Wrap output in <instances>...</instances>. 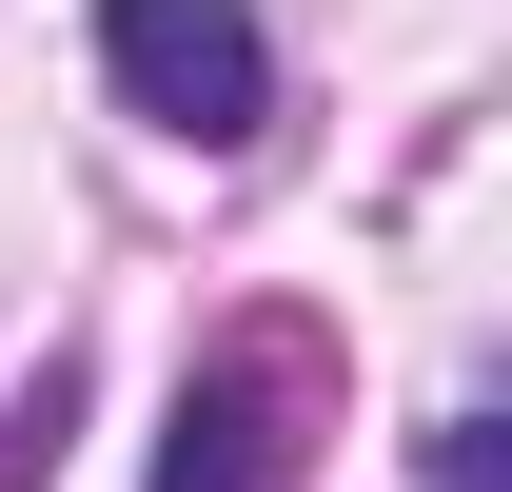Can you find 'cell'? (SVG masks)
<instances>
[{"label":"cell","mask_w":512,"mask_h":492,"mask_svg":"<svg viewBox=\"0 0 512 492\" xmlns=\"http://www.w3.org/2000/svg\"><path fill=\"white\" fill-rule=\"evenodd\" d=\"M434 492H512V433L493 414H434Z\"/></svg>","instance_id":"3"},{"label":"cell","mask_w":512,"mask_h":492,"mask_svg":"<svg viewBox=\"0 0 512 492\" xmlns=\"http://www.w3.org/2000/svg\"><path fill=\"white\" fill-rule=\"evenodd\" d=\"M296 355H276V335H256V355H217L178 394V453H158V492H296Z\"/></svg>","instance_id":"2"},{"label":"cell","mask_w":512,"mask_h":492,"mask_svg":"<svg viewBox=\"0 0 512 492\" xmlns=\"http://www.w3.org/2000/svg\"><path fill=\"white\" fill-rule=\"evenodd\" d=\"M99 79H119V119L197 138V158H237L276 119V40H256V0H99Z\"/></svg>","instance_id":"1"}]
</instances>
